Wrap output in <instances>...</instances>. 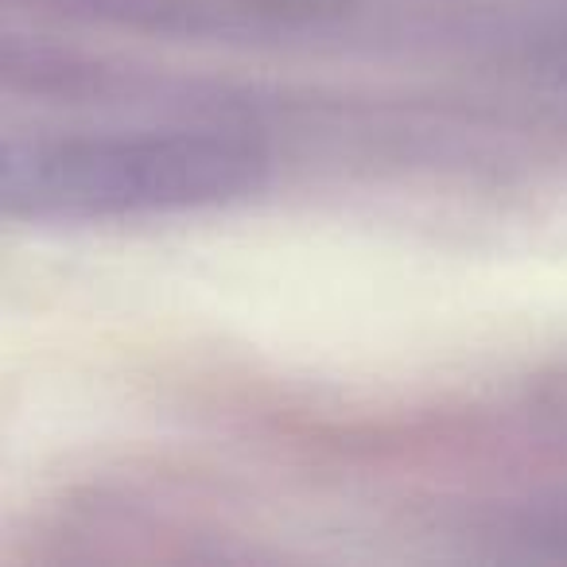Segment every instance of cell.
Listing matches in <instances>:
<instances>
[{"label":"cell","mask_w":567,"mask_h":567,"mask_svg":"<svg viewBox=\"0 0 567 567\" xmlns=\"http://www.w3.org/2000/svg\"><path fill=\"white\" fill-rule=\"evenodd\" d=\"M260 172V152L218 128H32L0 136V218H164L229 203Z\"/></svg>","instance_id":"obj_1"}]
</instances>
